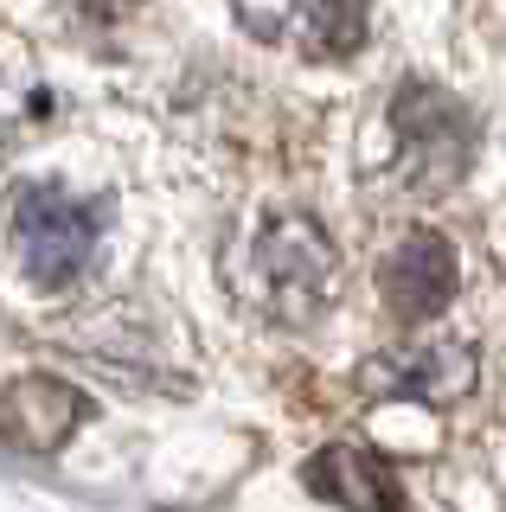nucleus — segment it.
<instances>
[{
    "mask_svg": "<svg viewBox=\"0 0 506 512\" xmlns=\"http://www.w3.org/2000/svg\"><path fill=\"white\" fill-rule=\"evenodd\" d=\"M84 416H90L84 391H71L65 378H20L0 391V442L26 448V455H52L71 442Z\"/></svg>",
    "mask_w": 506,
    "mask_h": 512,
    "instance_id": "7",
    "label": "nucleus"
},
{
    "mask_svg": "<svg viewBox=\"0 0 506 512\" xmlns=\"http://www.w3.org/2000/svg\"><path fill=\"white\" fill-rule=\"evenodd\" d=\"M7 237H13L20 269L39 288H65L103 244V205L77 199V192H58V186L20 180L7 192Z\"/></svg>",
    "mask_w": 506,
    "mask_h": 512,
    "instance_id": "3",
    "label": "nucleus"
},
{
    "mask_svg": "<svg viewBox=\"0 0 506 512\" xmlns=\"http://www.w3.org/2000/svg\"><path fill=\"white\" fill-rule=\"evenodd\" d=\"M237 295L276 327H314L340 301V250L308 212H276L237 250Z\"/></svg>",
    "mask_w": 506,
    "mask_h": 512,
    "instance_id": "1",
    "label": "nucleus"
},
{
    "mask_svg": "<svg viewBox=\"0 0 506 512\" xmlns=\"http://www.w3.org/2000/svg\"><path fill=\"white\" fill-rule=\"evenodd\" d=\"M359 384L378 397H404V404H455L474 391V346L468 340H417L398 352H378L359 365Z\"/></svg>",
    "mask_w": 506,
    "mask_h": 512,
    "instance_id": "5",
    "label": "nucleus"
},
{
    "mask_svg": "<svg viewBox=\"0 0 506 512\" xmlns=\"http://www.w3.org/2000/svg\"><path fill=\"white\" fill-rule=\"evenodd\" d=\"M385 308L398 320H436L442 308L455 301V288H462V263H455L449 237L442 231H410L398 250L385 256Z\"/></svg>",
    "mask_w": 506,
    "mask_h": 512,
    "instance_id": "6",
    "label": "nucleus"
},
{
    "mask_svg": "<svg viewBox=\"0 0 506 512\" xmlns=\"http://www.w3.org/2000/svg\"><path fill=\"white\" fill-rule=\"evenodd\" d=\"M302 480H308L314 500H334V506H353V512H404L410 506L398 474H391L385 461H372L366 448H353V442L321 448L302 468Z\"/></svg>",
    "mask_w": 506,
    "mask_h": 512,
    "instance_id": "8",
    "label": "nucleus"
},
{
    "mask_svg": "<svg viewBox=\"0 0 506 512\" xmlns=\"http://www.w3.org/2000/svg\"><path fill=\"white\" fill-rule=\"evenodd\" d=\"M250 39L295 58H346L366 45L372 0H237Z\"/></svg>",
    "mask_w": 506,
    "mask_h": 512,
    "instance_id": "4",
    "label": "nucleus"
},
{
    "mask_svg": "<svg viewBox=\"0 0 506 512\" xmlns=\"http://www.w3.org/2000/svg\"><path fill=\"white\" fill-rule=\"evenodd\" d=\"M391 167H398L404 192L417 199H442L462 186L468 160H474V116L436 84H404L391 96Z\"/></svg>",
    "mask_w": 506,
    "mask_h": 512,
    "instance_id": "2",
    "label": "nucleus"
}]
</instances>
